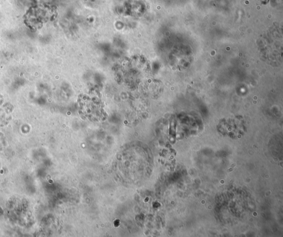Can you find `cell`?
<instances>
[{
  "instance_id": "6da1fadb",
  "label": "cell",
  "mask_w": 283,
  "mask_h": 237,
  "mask_svg": "<svg viewBox=\"0 0 283 237\" xmlns=\"http://www.w3.org/2000/svg\"><path fill=\"white\" fill-rule=\"evenodd\" d=\"M50 9L44 6H36L30 10V12L27 15V19L29 20L30 24H37L38 23L41 22L44 19L48 18L50 13Z\"/></svg>"
}]
</instances>
